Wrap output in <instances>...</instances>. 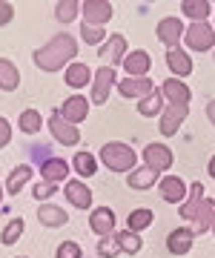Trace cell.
<instances>
[{
    "instance_id": "1",
    "label": "cell",
    "mask_w": 215,
    "mask_h": 258,
    "mask_svg": "<svg viewBox=\"0 0 215 258\" xmlns=\"http://www.w3.org/2000/svg\"><path fill=\"white\" fill-rule=\"evenodd\" d=\"M78 55V43L72 35H55L49 40L46 46H40L35 52V63L40 69H46V72H57V69H63L69 63V57Z\"/></svg>"
},
{
    "instance_id": "2",
    "label": "cell",
    "mask_w": 215,
    "mask_h": 258,
    "mask_svg": "<svg viewBox=\"0 0 215 258\" xmlns=\"http://www.w3.org/2000/svg\"><path fill=\"white\" fill-rule=\"evenodd\" d=\"M101 161L109 166L112 172H129L132 166L138 164V155H135V149H129L126 144L109 141V144L101 149Z\"/></svg>"
},
{
    "instance_id": "3",
    "label": "cell",
    "mask_w": 215,
    "mask_h": 258,
    "mask_svg": "<svg viewBox=\"0 0 215 258\" xmlns=\"http://www.w3.org/2000/svg\"><path fill=\"white\" fill-rule=\"evenodd\" d=\"M184 43L195 52H206V49L215 46V29L209 23H192V26L184 32Z\"/></svg>"
},
{
    "instance_id": "4",
    "label": "cell",
    "mask_w": 215,
    "mask_h": 258,
    "mask_svg": "<svg viewBox=\"0 0 215 258\" xmlns=\"http://www.w3.org/2000/svg\"><path fill=\"white\" fill-rule=\"evenodd\" d=\"M49 129H52V135H55L63 147H75L78 141H81L78 126H72L69 120L60 118V112H52V115H49Z\"/></svg>"
},
{
    "instance_id": "5",
    "label": "cell",
    "mask_w": 215,
    "mask_h": 258,
    "mask_svg": "<svg viewBox=\"0 0 215 258\" xmlns=\"http://www.w3.org/2000/svg\"><path fill=\"white\" fill-rule=\"evenodd\" d=\"M189 115V103H169L167 109L161 112V132L164 135H175L178 126L184 123V118Z\"/></svg>"
},
{
    "instance_id": "6",
    "label": "cell",
    "mask_w": 215,
    "mask_h": 258,
    "mask_svg": "<svg viewBox=\"0 0 215 258\" xmlns=\"http://www.w3.org/2000/svg\"><path fill=\"white\" fill-rule=\"evenodd\" d=\"M144 161H147V169H152V172H167L172 166V152L164 144H150L144 149Z\"/></svg>"
},
{
    "instance_id": "7",
    "label": "cell",
    "mask_w": 215,
    "mask_h": 258,
    "mask_svg": "<svg viewBox=\"0 0 215 258\" xmlns=\"http://www.w3.org/2000/svg\"><path fill=\"white\" fill-rule=\"evenodd\" d=\"M118 92L123 98H138V101H144V98H150L155 92V83L150 78H123V81H118Z\"/></svg>"
},
{
    "instance_id": "8",
    "label": "cell",
    "mask_w": 215,
    "mask_h": 258,
    "mask_svg": "<svg viewBox=\"0 0 215 258\" xmlns=\"http://www.w3.org/2000/svg\"><path fill=\"white\" fill-rule=\"evenodd\" d=\"M81 9L86 18L84 23H89V26H103L112 18V3H106V0H86V3H81Z\"/></svg>"
},
{
    "instance_id": "9",
    "label": "cell",
    "mask_w": 215,
    "mask_h": 258,
    "mask_svg": "<svg viewBox=\"0 0 215 258\" xmlns=\"http://www.w3.org/2000/svg\"><path fill=\"white\" fill-rule=\"evenodd\" d=\"M115 69L112 66H101L98 72H95V86H92V103H106L109 98V89L115 86Z\"/></svg>"
},
{
    "instance_id": "10",
    "label": "cell",
    "mask_w": 215,
    "mask_h": 258,
    "mask_svg": "<svg viewBox=\"0 0 215 258\" xmlns=\"http://www.w3.org/2000/svg\"><path fill=\"white\" fill-rule=\"evenodd\" d=\"M123 55H126V40L123 35H112L103 40V46L98 49V57H101L103 63H123Z\"/></svg>"
},
{
    "instance_id": "11",
    "label": "cell",
    "mask_w": 215,
    "mask_h": 258,
    "mask_svg": "<svg viewBox=\"0 0 215 258\" xmlns=\"http://www.w3.org/2000/svg\"><path fill=\"white\" fill-rule=\"evenodd\" d=\"M189 221H192V224H189L192 235H198V232H206L209 227H212V221H215V204L209 201V198H201L195 215H192Z\"/></svg>"
},
{
    "instance_id": "12",
    "label": "cell",
    "mask_w": 215,
    "mask_h": 258,
    "mask_svg": "<svg viewBox=\"0 0 215 258\" xmlns=\"http://www.w3.org/2000/svg\"><path fill=\"white\" fill-rule=\"evenodd\" d=\"M63 195L69 198L72 207H78V210H89V207H92V189H89L84 181H66Z\"/></svg>"
},
{
    "instance_id": "13",
    "label": "cell",
    "mask_w": 215,
    "mask_h": 258,
    "mask_svg": "<svg viewBox=\"0 0 215 258\" xmlns=\"http://www.w3.org/2000/svg\"><path fill=\"white\" fill-rule=\"evenodd\" d=\"M57 112H60V118H63V120H69V123L75 126V123L86 120V115H89V101L81 98V95H75V98L63 101V106H60Z\"/></svg>"
},
{
    "instance_id": "14",
    "label": "cell",
    "mask_w": 215,
    "mask_h": 258,
    "mask_svg": "<svg viewBox=\"0 0 215 258\" xmlns=\"http://www.w3.org/2000/svg\"><path fill=\"white\" fill-rule=\"evenodd\" d=\"M89 227H92V232L95 235H101V238L112 235L115 232V212L109 210V207H98V210H92Z\"/></svg>"
},
{
    "instance_id": "15",
    "label": "cell",
    "mask_w": 215,
    "mask_h": 258,
    "mask_svg": "<svg viewBox=\"0 0 215 258\" xmlns=\"http://www.w3.org/2000/svg\"><path fill=\"white\" fill-rule=\"evenodd\" d=\"M158 40H164L169 49H175L184 40V23L178 18H164L158 23Z\"/></svg>"
},
{
    "instance_id": "16",
    "label": "cell",
    "mask_w": 215,
    "mask_h": 258,
    "mask_svg": "<svg viewBox=\"0 0 215 258\" xmlns=\"http://www.w3.org/2000/svg\"><path fill=\"white\" fill-rule=\"evenodd\" d=\"M161 95H164L169 103H189V98H192L189 86L184 81H178V78H169V81L161 83Z\"/></svg>"
},
{
    "instance_id": "17",
    "label": "cell",
    "mask_w": 215,
    "mask_h": 258,
    "mask_svg": "<svg viewBox=\"0 0 215 258\" xmlns=\"http://www.w3.org/2000/svg\"><path fill=\"white\" fill-rule=\"evenodd\" d=\"M192 230L189 227H178V230L169 232V238H167V247L172 255H184V252H189L192 249Z\"/></svg>"
},
{
    "instance_id": "18",
    "label": "cell",
    "mask_w": 215,
    "mask_h": 258,
    "mask_svg": "<svg viewBox=\"0 0 215 258\" xmlns=\"http://www.w3.org/2000/svg\"><path fill=\"white\" fill-rule=\"evenodd\" d=\"M40 172H43V181L46 184H57V181L69 178V164H66L63 158H46L40 164Z\"/></svg>"
},
{
    "instance_id": "19",
    "label": "cell",
    "mask_w": 215,
    "mask_h": 258,
    "mask_svg": "<svg viewBox=\"0 0 215 258\" xmlns=\"http://www.w3.org/2000/svg\"><path fill=\"white\" fill-rule=\"evenodd\" d=\"M161 195H164V201H169V204H184V198H187V186H184L181 178L167 175V178H161Z\"/></svg>"
},
{
    "instance_id": "20",
    "label": "cell",
    "mask_w": 215,
    "mask_h": 258,
    "mask_svg": "<svg viewBox=\"0 0 215 258\" xmlns=\"http://www.w3.org/2000/svg\"><path fill=\"white\" fill-rule=\"evenodd\" d=\"M167 66L178 75V78H187V75L192 72V57H189L181 46H175V49L167 52Z\"/></svg>"
},
{
    "instance_id": "21",
    "label": "cell",
    "mask_w": 215,
    "mask_h": 258,
    "mask_svg": "<svg viewBox=\"0 0 215 258\" xmlns=\"http://www.w3.org/2000/svg\"><path fill=\"white\" fill-rule=\"evenodd\" d=\"M123 66H126L129 78H147V72H150V55L144 49H138V52L123 57Z\"/></svg>"
},
{
    "instance_id": "22",
    "label": "cell",
    "mask_w": 215,
    "mask_h": 258,
    "mask_svg": "<svg viewBox=\"0 0 215 258\" xmlns=\"http://www.w3.org/2000/svg\"><path fill=\"white\" fill-rule=\"evenodd\" d=\"M18 83H20L18 66L12 63V60H6V57H0V89L12 92V89H18Z\"/></svg>"
},
{
    "instance_id": "23",
    "label": "cell",
    "mask_w": 215,
    "mask_h": 258,
    "mask_svg": "<svg viewBox=\"0 0 215 258\" xmlns=\"http://www.w3.org/2000/svg\"><path fill=\"white\" fill-rule=\"evenodd\" d=\"M181 12H184L187 18H192L195 23H206L212 6H209L206 0H184V3H181Z\"/></svg>"
},
{
    "instance_id": "24",
    "label": "cell",
    "mask_w": 215,
    "mask_h": 258,
    "mask_svg": "<svg viewBox=\"0 0 215 258\" xmlns=\"http://www.w3.org/2000/svg\"><path fill=\"white\" fill-rule=\"evenodd\" d=\"M92 81V72L86 63H69L66 66V83L75 86V89H84L86 83Z\"/></svg>"
},
{
    "instance_id": "25",
    "label": "cell",
    "mask_w": 215,
    "mask_h": 258,
    "mask_svg": "<svg viewBox=\"0 0 215 258\" xmlns=\"http://www.w3.org/2000/svg\"><path fill=\"white\" fill-rule=\"evenodd\" d=\"M72 169H75L81 178H92L98 172V161H95L92 152H75L72 158Z\"/></svg>"
},
{
    "instance_id": "26",
    "label": "cell",
    "mask_w": 215,
    "mask_h": 258,
    "mask_svg": "<svg viewBox=\"0 0 215 258\" xmlns=\"http://www.w3.org/2000/svg\"><path fill=\"white\" fill-rule=\"evenodd\" d=\"M38 218H40V224H43V227H63L69 215H66V212L60 210V207L43 204V207H40V212H38Z\"/></svg>"
},
{
    "instance_id": "27",
    "label": "cell",
    "mask_w": 215,
    "mask_h": 258,
    "mask_svg": "<svg viewBox=\"0 0 215 258\" xmlns=\"http://www.w3.org/2000/svg\"><path fill=\"white\" fill-rule=\"evenodd\" d=\"M155 181H158V172H152V169H147V166L129 172V178H126V184H129L132 189H150Z\"/></svg>"
},
{
    "instance_id": "28",
    "label": "cell",
    "mask_w": 215,
    "mask_h": 258,
    "mask_svg": "<svg viewBox=\"0 0 215 258\" xmlns=\"http://www.w3.org/2000/svg\"><path fill=\"white\" fill-rule=\"evenodd\" d=\"M115 238H118V244H121V252H129V255H138L140 247H144L140 235H138V232H132V230H121V232H115Z\"/></svg>"
},
{
    "instance_id": "29",
    "label": "cell",
    "mask_w": 215,
    "mask_h": 258,
    "mask_svg": "<svg viewBox=\"0 0 215 258\" xmlns=\"http://www.w3.org/2000/svg\"><path fill=\"white\" fill-rule=\"evenodd\" d=\"M20 132H26V135H35V132H40V126H43V118H40L38 109H23L20 112Z\"/></svg>"
},
{
    "instance_id": "30",
    "label": "cell",
    "mask_w": 215,
    "mask_h": 258,
    "mask_svg": "<svg viewBox=\"0 0 215 258\" xmlns=\"http://www.w3.org/2000/svg\"><path fill=\"white\" fill-rule=\"evenodd\" d=\"M29 178H32V166L29 164H20L15 172L9 175V181H6V192H12V195H18L20 189H23V184H26Z\"/></svg>"
},
{
    "instance_id": "31",
    "label": "cell",
    "mask_w": 215,
    "mask_h": 258,
    "mask_svg": "<svg viewBox=\"0 0 215 258\" xmlns=\"http://www.w3.org/2000/svg\"><path fill=\"white\" fill-rule=\"evenodd\" d=\"M201 198H204V186L192 184V186H189L187 201L181 204V218H192V215H195V210H198V204H201Z\"/></svg>"
},
{
    "instance_id": "32",
    "label": "cell",
    "mask_w": 215,
    "mask_h": 258,
    "mask_svg": "<svg viewBox=\"0 0 215 258\" xmlns=\"http://www.w3.org/2000/svg\"><path fill=\"white\" fill-rule=\"evenodd\" d=\"M161 89H155V92L150 95V98H144V101H138V112L144 115V118H152V115H158L161 112Z\"/></svg>"
},
{
    "instance_id": "33",
    "label": "cell",
    "mask_w": 215,
    "mask_h": 258,
    "mask_svg": "<svg viewBox=\"0 0 215 258\" xmlns=\"http://www.w3.org/2000/svg\"><path fill=\"white\" fill-rule=\"evenodd\" d=\"M23 230H26L23 218H12V221L6 224V230L0 232V241H3V244H15V241L23 235Z\"/></svg>"
},
{
    "instance_id": "34",
    "label": "cell",
    "mask_w": 215,
    "mask_h": 258,
    "mask_svg": "<svg viewBox=\"0 0 215 258\" xmlns=\"http://www.w3.org/2000/svg\"><path fill=\"white\" fill-rule=\"evenodd\" d=\"M150 224H152V212H150V210H132V212H129V230H132V232L147 230Z\"/></svg>"
},
{
    "instance_id": "35",
    "label": "cell",
    "mask_w": 215,
    "mask_h": 258,
    "mask_svg": "<svg viewBox=\"0 0 215 258\" xmlns=\"http://www.w3.org/2000/svg\"><path fill=\"white\" fill-rule=\"evenodd\" d=\"M78 12H81V3H75V0H60V3H57V20H60V23L75 20Z\"/></svg>"
},
{
    "instance_id": "36",
    "label": "cell",
    "mask_w": 215,
    "mask_h": 258,
    "mask_svg": "<svg viewBox=\"0 0 215 258\" xmlns=\"http://www.w3.org/2000/svg\"><path fill=\"white\" fill-rule=\"evenodd\" d=\"M81 35H84V40L89 46H103V40H106V32L101 26H89V23L81 26Z\"/></svg>"
},
{
    "instance_id": "37",
    "label": "cell",
    "mask_w": 215,
    "mask_h": 258,
    "mask_svg": "<svg viewBox=\"0 0 215 258\" xmlns=\"http://www.w3.org/2000/svg\"><path fill=\"white\" fill-rule=\"evenodd\" d=\"M118 252H121V244L115 235H106L103 241H98V255L101 258H115Z\"/></svg>"
},
{
    "instance_id": "38",
    "label": "cell",
    "mask_w": 215,
    "mask_h": 258,
    "mask_svg": "<svg viewBox=\"0 0 215 258\" xmlns=\"http://www.w3.org/2000/svg\"><path fill=\"white\" fill-rule=\"evenodd\" d=\"M57 258H81V247H78L75 241H63L57 247Z\"/></svg>"
},
{
    "instance_id": "39",
    "label": "cell",
    "mask_w": 215,
    "mask_h": 258,
    "mask_svg": "<svg viewBox=\"0 0 215 258\" xmlns=\"http://www.w3.org/2000/svg\"><path fill=\"white\" fill-rule=\"evenodd\" d=\"M32 192H35V198H38V201H46L49 195H55V184H46V181H43V184H38Z\"/></svg>"
},
{
    "instance_id": "40",
    "label": "cell",
    "mask_w": 215,
    "mask_h": 258,
    "mask_svg": "<svg viewBox=\"0 0 215 258\" xmlns=\"http://www.w3.org/2000/svg\"><path fill=\"white\" fill-rule=\"evenodd\" d=\"M9 141H12V126L6 118H0V147H6Z\"/></svg>"
},
{
    "instance_id": "41",
    "label": "cell",
    "mask_w": 215,
    "mask_h": 258,
    "mask_svg": "<svg viewBox=\"0 0 215 258\" xmlns=\"http://www.w3.org/2000/svg\"><path fill=\"white\" fill-rule=\"evenodd\" d=\"M12 15H15V12H12L9 3H0V26H3V23H9Z\"/></svg>"
},
{
    "instance_id": "42",
    "label": "cell",
    "mask_w": 215,
    "mask_h": 258,
    "mask_svg": "<svg viewBox=\"0 0 215 258\" xmlns=\"http://www.w3.org/2000/svg\"><path fill=\"white\" fill-rule=\"evenodd\" d=\"M206 115H209V120L215 123V101H209V103H206Z\"/></svg>"
},
{
    "instance_id": "43",
    "label": "cell",
    "mask_w": 215,
    "mask_h": 258,
    "mask_svg": "<svg viewBox=\"0 0 215 258\" xmlns=\"http://www.w3.org/2000/svg\"><path fill=\"white\" fill-rule=\"evenodd\" d=\"M209 175L215 178V155H212V161H209Z\"/></svg>"
},
{
    "instance_id": "44",
    "label": "cell",
    "mask_w": 215,
    "mask_h": 258,
    "mask_svg": "<svg viewBox=\"0 0 215 258\" xmlns=\"http://www.w3.org/2000/svg\"><path fill=\"white\" fill-rule=\"evenodd\" d=\"M0 201H3V186H0Z\"/></svg>"
},
{
    "instance_id": "45",
    "label": "cell",
    "mask_w": 215,
    "mask_h": 258,
    "mask_svg": "<svg viewBox=\"0 0 215 258\" xmlns=\"http://www.w3.org/2000/svg\"><path fill=\"white\" fill-rule=\"evenodd\" d=\"M212 232H215V221H212Z\"/></svg>"
}]
</instances>
